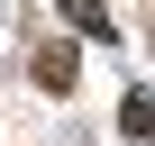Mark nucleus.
<instances>
[{
	"label": "nucleus",
	"instance_id": "nucleus-1",
	"mask_svg": "<svg viewBox=\"0 0 155 146\" xmlns=\"http://www.w3.org/2000/svg\"><path fill=\"white\" fill-rule=\"evenodd\" d=\"M37 82L46 91H73V82H82V55H73V46H37Z\"/></svg>",
	"mask_w": 155,
	"mask_h": 146
},
{
	"label": "nucleus",
	"instance_id": "nucleus-2",
	"mask_svg": "<svg viewBox=\"0 0 155 146\" xmlns=\"http://www.w3.org/2000/svg\"><path fill=\"white\" fill-rule=\"evenodd\" d=\"M119 119H128V137H155V91H128V110H119Z\"/></svg>",
	"mask_w": 155,
	"mask_h": 146
},
{
	"label": "nucleus",
	"instance_id": "nucleus-3",
	"mask_svg": "<svg viewBox=\"0 0 155 146\" xmlns=\"http://www.w3.org/2000/svg\"><path fill=\"white\" fill-rule=\"evenodd\" d=\"M64 18H73V28H91V37H110V9H101V0H64Z\"/></svg>",
	"mask_w": 155,
	"mask_h": 146
}]
</instances>
